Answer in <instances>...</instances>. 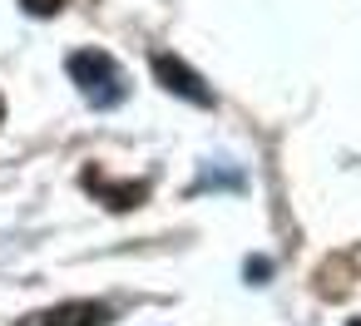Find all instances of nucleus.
Masks as SVG:
<instances>
[{"mask_svg":"<svg viewBox=\"0 0 361 326\" xmlns=\"http://www.w3.org/2000/svg\"><path fill=\"white\" fill-rule=\"evenodd\" d=\"M104 306H94V301H65V306H55V311H45V316H30L25 326H104Z\"/></svg>","mask_w":361,"mask_h":326,"instance_id":"nucleus-3","label":"nucleus"},{"mask_svg":"<svg viewBox=\"0 0 361 326\" xmlns=\"http://www.w3.org/2000/svg\"><path fill=\"white\" fill-rule=\"evenodd\" d=\"M70 80L80 84V94L94 104V109H109L124 99V70L104 55V50H80L70 55Z\"/></svg>","mask_w":361,"mask_h":326,"instance_id":"nucleus-1","label":"nucleus"},{"mask_svg":"<svg viewBox=\"0 0 361 326\" xmlns=\"http://www.w3.org/2000/svg\"><path fill=\"white\" fill-rule=\"evenodd\" d=\"M154 75L173 89V94H183V99H193V104H213V94H208V84L178 60V55H154Z\"/></svg>","mask_w":361,"mask_h":326,"instance_id":"nucleus-2","label":"nucleus"},{"mask_svg":"<svg viewBox=\"0 0 361 326\" xmlns=\"http://www.w3.org/2000/svg\"><path fill=\"white\" fill-rule=\"evenodd\" d=\"M0 114H6V109H0Z\"/></svg>","mask_w":361,"mask_h":326,"instance_id":"nucleus-4","label":"nucleus"}]
</instances>
